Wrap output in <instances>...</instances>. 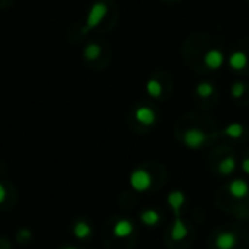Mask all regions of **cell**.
Returning <instances> with one entry per match:
<instances>
[{
  "label": "cell",
  "mask_w": 249,
  "mask_h": 249,
  "mask_svg": "<svg viewBox=\"0 0 249 249\" xmlns=\"http://www.w3.org/2000/svg\"><path fill=\"white\" fill-rule=\"evenodd\" d=\"M207 141V134L200 130V128H188L184 136H182V143L191 149V150H197V149H201Z\"/></svg>",
  "instance_id": "1"
},
{
  "label": "cell",
  "mask_w": 249,
  "mask_h": 249,
  "mask_svg": "<svg viewBox=\"0 0 249 249\" xmlns=\"http://www.w3.org/2000/svg\"><path fill=\"white\" fill-rule=\"evenodd\" d=\"M108 14V8H107V3L104 2H96L95 5H92L91 11H89V15H88V19H86V27H85V31H89L92 28H96L101 25V22L104 21V18L107 16Z\"/></svg>",
  "instance_id": "2"
},
{
  "label": "cell",
  "mask_w": 249,
  "mask_h": 249,
  "mask_svg": "<svg viewBox=\"0 0 249 249\" xmlns=\"http://www.w3.org/2000/svg\"><path fill=\"white\" fill-rule=\"evenodd\" d=\"M130 185L133 187V189H136L137 192H143L147 191L152 185V176L147 171L144 169H136L131 175H130Z\"/></svg>",
  "instance_id": "3"
},
{
  "label": "cell",
  "mask_w": 249,
  "mask_h": 249,
  "mask_svg": "<svg viewBox=\"0 0 249 249\" xmlns=\"http://www.w3.org/2000/svg\"><path fill=\"white\" fill-rule=\"evenodd\" d=\"M204 66L208 69V70H218L224 66L226 63V56L221 50L218 48H211L208 50L205 54H204Z\"/></svg>",
  "instance_id": "4"
},
{
  "label": "cell",
  "mask_w": 249,
  "mask_h": 249,
  "mask_svg": "<svg viewBox=\"0 0 249 249\" xmlns=\"http://www.w3.org/2000/svg\"><path fill=\"white\" fill-rule=\"evenodd\" d=\"M237 245V236L232 230H221L214 237L216 249H234Z\"/></svg>",
  "instance_id": "5"
},
{
  "label": "cell",
  "mask_w": 249,
  "mask_h": 249,
  "mask_svg": "<svg viewBox=\"0 0 249 249\" xmlns=\"http://www.w3.org/2000/svg\"><path fill=\"white\" fill-rule=\"evenodd\" d=\"M134 118H136V121L140 123L141 125L150 127V125H153V124L156 123L157 115H156V112H155L153 108H150V107H147V105H141V107L136 108V111H134Z\"/></svg>",
  "instance_id": "6"
},
{
  "label": "cell",
  "mask_w": 249,
  "mask_h": 249,
  "mask_svg": "<svg viewBox=\"0 0 249 249\" xmlns=\"http://www.w3.org/2000/svg\"><path fill=\"white\" fill-rule=\"evenodd\" d=\"M229 194L236 200H242L249 195V184L242 178H236L229 184Z\"/></svg>",
  "instance_id": "7"
},
{
  "label": "cell",
  "mask_w": 249,
  "mask_h": 249,
  "mask_svg": "<svg viewBox=\"0 0 249 249\" xmlns=\"http://www.w3.org/2000/svg\"><path fill=\"white\" fill-rule=\"evenodd\" d=\"M248 63H249L248 54H246L245 51H242V50H236V51L230 53V56H229V59H227L229 67L233 69V70H236V72L246 69Z\"/></svg>",
  "instance_id": "8"
},
{
  "label": "cell",
  "mask_w": 249,
  "mask_h": 249,
  "mask_svg": "<svg viewBox=\"0 0 249 249\" xmlns=\"http://www.w3.org/2000/svg\"><path fill=\"white\" fill-rule=\"evenodd\" d=\"M168 204L172 207L173 213H175V218H181V208L185 204V194L182 191H172L169 192V195L166 197Z\"/></svg>",
  "instance_id": "9"
},
{
  "label": "cell",
  "mask_w": 249,
  "mask_h": 249,
  "mask_svg": "<svg viewBox=\"0 0 249 249\" xmlns=\"http://www.w3.org/2000/svg\"><path fill=\"white\" fill-rule=\"evenodd\" d=\"M134 232V224L130 220H118L114 226V234L117 237H127Z\"/></svg>",
  "instance_id": "10"
},
{
  "label": "cell",
  "mask_w": 249,
  "mask_h": 249,
  "mask_svg": "<svg viewBox=\"0 0 249 249\" xmlns=\"http://www.w3.org/2000/svg\"><path fill=\"white\" fill-rule=\"evenodd\" d=\"M189 233V229L187 226V223L181 218H175V223H173V229H172V237L175 240H182L188 236Z\"/></svg>",
  "instance_id": "11"
},
{
  "label": "cell",
  "mask_w": 249,
  "mask_h": 249,
  "mask_svg": "<svg viewBox=\"0 0 249 249\" xmlns=\"http://www.w3.org/2000/svg\"><path fill=\"white\" fill-rule=\"evenodd\" d=\"M236 171V159L233 156H226L218 163V173L223 176H229Z\"/></svg>",
  "instance_id": "12"
},
{
  "label": "cell",
  "mask_w": 249,
  "mask_h": 249,
  "mask_svg": "<svg viewBox=\"0 0 249 249\" xmlns=\"http://www.w3.org/2000/svg\"><path fill=\"white\" fill-rule=\"evenodd\" d=\"M83 54H85V59H86L88 62H95V60H98V59L101 57L102 48H101V46H99L98 43H89V44L85 47Z\"/></svg>",
  "instance_id": "13"
},
{
  "label": "cell",
  "mask_w": 249,
  "mask_h": 249,
  "mask_svg": "<svg viewBox=\"0 0 249 249\" xmlns=\"http://www.w3.org/2000/svg\"><path fill=\"white\" fill-rule=\"evenodd\" d=\"M140 218H141V221L146 224V226H156L157 223H159V220H160V214L156 211V210H153V208H149V210H144L141 214H140Z\"/></svg>",
  "instance_id": "14"
},
{
  "label": "cell",
  "mask_w": 249,
  "mask_h": 249,
  "mask_svg": "<svg viewBox=\"0 0 249 249\" xmlns=\"http://www.w3.org/2000/svg\"><path fill=\"white\" fill-rule=\"evenodd\" d=\"M243 133H245V127L240 123H232V124L226 125L223 130V134L227 137H232V139H239L243 136Z\"/></svg>",
  "instance_id": "15"
},
{
  "label": "cell",
  "mask_w": 249,
  "mask_h": 249,
  "mask_svg": "<svg viewBox=\"0 0 249 249\" xmlns=\"http://www.w3.org/2000/svg\"><path fill=\"white\" fill-rule=\"evenodd\" d=\"M146 92L149 93V96L152 98H160L162 93H163V88H162V83L156 79H150L147 83H146Z\"/></svg>",
  "instance_id": "16"
},
{
  "label": "cell",
  "mask_w": 249,
  "mask_h": 249,
  "mask_svg": "<svg viewBox=\"0 0 249 249\" xmlns=\"http://www.w3.org/2000/svg\"><path fill=\"white\" fill-rule=\"evenodd\" d=\"M195 93L200 98H210L214 93V85L211 82H200L195 86Z\"/></svg>",
  "instance_id": "17"
},
{
  "label": "cell",
  "mask_w": 249,
  "mask_h": 249,
  "mask_svg": "<svg viewBox=\"0 0 249 249\" xmlns=\"http://www.w3.org/2000/svg\"><path fill=\"white\" fill-rule=\"evenodd\" d=\"M75 236L79 239H85L91 234V226L86 221H78L73 227Z\"/></svg>",
  "instance_id": "18"
},
{
  "label": "cell",
  "mask_w": 249,
  "mask_h": 249,
  "mask_svg": "<svg viewBox=\"0 0 249 249\" xmlns=\"http://www.w3.org/2000/svg\"><path fill=\"white\" fill-rule=\"evenodd\" d=\"M245 92H246V86H245L243 82H236V83L232 85V89H230L232 98L239 99V98H242L245 95Z\"/></svg>",
  "instance_id": "19"
},
{
  "label": "cell",
  "mask_w": 249,
  "mask_h": 249,
  "mask_svg": "<svg viewBox=\"0 0 249 249\" xmlns=\"http://www.w3.org/2000/svg\"><path fill=\"white\" fill-rule=\"evenodd\" d=\"M242 171H243L246 175H249V157L243 159V162H242Z\"/></svg>",
  "instance_id": "20"
},
{
  "label": "cell",
  "mask_w": 249,
  "mask_h": 249,
  "mask_svg": "<svg viewBox=\"0 0 249 249\" xmlns=\"http://www.w3.org/2000/svg\"><path fill=\"white\" fill-rule=\"evenodd\" d=\"M5 200H6V188L0 184V204H2Z\"/></svg>",
  "instance_id": "21"
},
{
  "label": "cell",
  "mask_w": 249,
  "mask_h": 249,
  "mask_svg": "<svg viewBox=\"0 0 249 249\" xmlns=\"http://www.w3.org/2000/svg\"><path fill=\"white\" fill-rule=\"evenodd\" d=\"M66 249H78V248H73V246H69V248H66Z\"/></svg>",
  "instance_id": "22"
}]
</instances>
